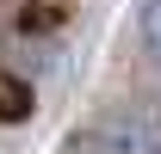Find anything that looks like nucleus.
Masks as SVG:
<instances>
[{
	"mask_svg": "<svg viewBox=\"0 0 161 154\" xmlns=\"http://www.w3.org/2000/svg\"><path fill=\"white\" fill-rule=\"evenodd\" d=\"M142 49L161 62V0H149V6H142Z\"/></svg>",
	"mask_w": 161,
	"mask_h": 154,
	"instance_id": "obj_2",
	"label": "nucleus"
},
{
	"mask_svg": "<svg viewBox=\"0 0 161 154\" xmlns=\"http://www.w3.org/2000/svg\"><path fill=\"white\" fill-rule=\"evenodd\" d=\"M105 154H161V111L155 105H124L99 123Z\"/></svg>",
	"mask_w": 161,
	"mask_h": 154,
	"instance_id": "obj_1",
	"label": "nucleus"
}]
</instances>
